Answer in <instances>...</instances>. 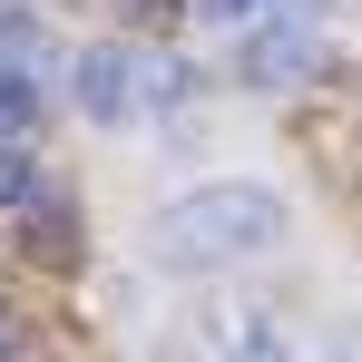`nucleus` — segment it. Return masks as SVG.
Returning <instances> with one entry per match:
<instances>
[{
  "instance_id": "9",
  "label": "nucleus",
  "mask_w": 362,
  "mask_h": 362,
  "mask_svg": "<svg viewBox=\"0 0 362 362\" xmlns=\"http://www.w3.org/2000/svg\"><path fill=\"white\" fill-rule=\"evenodd\" d=\"M127 20H167V10H177V0H118Z\"/></svg>"
},
{
  "instance_id": "10",
  "label": "nucleus",
  "mask_w": 362,
  "mask_h": 362,
  "mask_svg": "<svg viewBox=\"0 0 362 362\" xmlns=\"http://www.w3.org/2000/svg\"><path fill=\"white\" fill-rule=\"evenodd\" d=\"M0 353H20V323H0Z\"/></svg>"
},
{
  "instance_id": "4",
  "label": "nucleus",
  "mask_w": 362,
  "mask_h": 362,
  "mask_svg": "<svg viewBox=\"0 0 362 362\" xmlns=\"http://www.w3.org/2000/svg\"><path fill=\"white\" fill-rule=\"evenodd\" d=\"M303 59H313V40H303V30H264V40H245L235 78H255V88H284Z\"/></svg>"
},
{
  "instance_id": "1",
  "label": "nucleus",
  "mask_w": 362,
  "mask_h": 362,
  "mask_svg": "<svg viewBox=\"0 0 362 362\" xmlns=\"http://www.w3.org/2000/svg\"><path fill=\"white\" fill-rule=\"evenodd\" d=\"M284 235V196L274 186H196L177 206H157L147 226V264L167 274H206V264H235V255H264Z\"/></svg>"
},
{
  "instance_id": "3",
  "label": "nucleus",
  "mask_w": 362,
  "mask_h": 362,
  "mask_svg": "<svg viewBox=\"0 0 362 362\" xmlns=\"http://www.w3.org/2000/svg\"><path fill=\"white\" fill-rule=\"evenodd\" d=\"M78 206H69V196H30V226H20V255H30V264H49V274H59V264H78Z\"/></svg>"
},
{
  "instance_id": "5",
  "label": "nucleus",
  "mask_w": 362,
  "mask_h": 362,
  "mask_svg": "<svg viewBox=\"0 0 362 362\" xmlns=\"http://www.w3.org/2000/svg\"><path fill=\"white\" fill-rule=\"evenodd\" d=\"M40 196V167H30V147H10L0 137V206H30Z\"/></svg>"
},
{
  "instance_id": "8",
  "label": "nucleus",
  "mask_w": 362,
  "mask_h": 362,
  "mask_svg": "<svg viewBox=\"0 0 362 362\" xmlns=\"http://www.w3.org/2000/svg\"><path fill=\"white\" fill-rule=\"evenodd\" d=\"M196 10H206V20H226V30H235V20H255V10H264V0H196Z\"/></svg>"
},
{
  "instance_id": "2",
  "label": "nucleus",
  "mask_w": 362,
  "mask_h": 362,
  "mask_svg": "<svg viewBox=\"0 0 362 362\" xmlns=\"http://www.w3.org/2000/svg\"><path fill=\"white\" fill-rule=\"evenodd\" d=\"M137 78H147V59H137V49H118V40L78 49V69H69V88H78V118L118 127L127 108H137Z\"/></svg>"
},
{
  "instance_id": "6",
  "label": "nucleus",
  "mask_w": 362,
  "mask_h": 362,
  "mask_svg": "<svg viewBox=\"0 0 362 362\" xmlns=\"http://www.w3.org/2000/svg\"><path fill=\"white\" fill-rule=\"evenodd\" d=\"M235 362H294V353H284L264 323H245V333H235Z\"/></svg>"
},
{
  "instance_id": "7",
  "label": "nucleus",
  "mask_w": 362,
  "mask_h": 362,
  "mask_svg": "<svg viewBox=\"0 0 362 362\" xmlns=\"http://www.w3.org/2000/svg\"><path fill=\"white\" fill-rule=\"evenodd\" d=\"M30 118V78H20V69H0V127H20Z\"/></svg>"
}]
</instances>
